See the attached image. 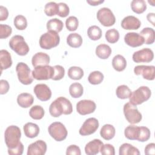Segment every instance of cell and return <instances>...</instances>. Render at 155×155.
<instances>
[{
  "label": "cell",
  "instance_id": "6da1fadb",
  "mask_svg": "<svg viewBox=\"0 0 155 155\" xmlns=\"http://www.w3.org/2000/svg\"><path fill=\"white\" fill-rule=\"evenodd\" d=\"M49 112L50 115L54 117H59L62 114H70L73 112V106L68 99L60 96L51 103Z\"/></svg>",
  "mask_w": 155,
  "mask_h": 155
},
{
  "label": "cell",
  "instance_id": "7a4b0ae2",
  "mask_svg": "<svg viewBox=\"0 0 155 155\" xmlns=\"http://www.w3.org/2000/svg\"><path fill=\"white\" fill-rule=\"evenodd\" d=\"M21 131L18 126H8L4 133L5 142L8 149L16 148L21 142Z\"/></svg>",
  "mask_w": 155,
  "mask_h": 155
},
{
  "label": "cell",
  "instance_id": "3957f363",
  "mask_svg": "<svg viewBox=\"0 0 155 155\" xmlns=\"http://www.w3.org/2000/svg\"><path fill=\"white\" fill-rule=\"evenodd\" d=\"M9 47L19 56L26 55L29 50V47L21 35H15L9 41Z\"/></svg>",
  "mask_w": 155,
  "mask_h": 155
},
{
  "label": "cell",
  "instance_id": "277c9868",
  "mask_svg": "<svg viewBox=\"0 0 155 155\" xmlns=\"http://www.w3.org/2000/svg\"><path fill=\"white\" fill-rule=\"evenodd\" d=\"M151 95V90L147 86H141L131 93L129 102L134 105H140L148 101Z\"/></svg>",
  "mask_w": 155,
  "mask_h": 155
},
{
  "label": "cell",
  "instance_id": "5b68a950",
  "mask_svg": "<svg viewBox=\"0 0 155 155\" xmlns=\"http://www.w3.org/2000/svg\"><path fill=\"white\" fill-rule=\"evenodd\" d=\"M60 42V37L58 33L48 31L42 34L39 39L40 47L45 50H49L58 46Z\"/></svg>",
  "mask_w": 155,
  "mask_h": 155
},
{
  "label": "cell",
  "instance_id": "8992f818",
  "mask_svg": "<svg viewBox=\"0 0 155 155\" xmlns=\"http://www.w3.org/2000/svg\"><path fill=\"white\" fill-rule=\"evenodd\" d=\"M48 131L51 137L58 142L65 140L68 134L66 127L60 122L51 123L48 128Z\"/></svg>",
  "mask_w": 155,
  "mask_h": 155
},
{
  "label": "cell",
  "instance_id": "52a82bcc",
  "mask_svg": "<svg viewBox=\"0 0 155 155\" xmlns=\"http://www.w3.org/2000/svg\"><path fill=\"white\" fill-rule=\"evenodd\" d=\"M123 111L125 119L130 124H136L141 121L142 118V114L139 112L136 105L127 102L124 104Z\"/></svg>",
  "mask_w": 155,
  "mask_h": 155
},
{
  "label": "cell",
  "instance_id": "ba28073f",
  "mask_svg": "<svg viewBox=\"0 0 155 155\" xmlns=\"http://www.w3.org/2000/svg\"><path fill=\"white\" fill-rule=\"evenodd\" d=\"M16 71L19 82L24 85H29L33 82V77L28 66L24 62H19L16 66Z\"/></svg>",
  "mask_w": 155,
  "mask_h": 155
},
{
  "label": "cell",
  "instance_id": "9c48e42d",
  "mask_svg": "<svg viewBox=\"0 0 155 155\" xmlns=\"http://www.w3.org/2000/svg\"><path fill=\"white\" fill-rule=\"evenodd\" d=\"M97 19L105 27L112 26L116 22V18L113 12L107 7L101 8L97 11Z\"/></svg>",
  "mask_w": 155,
  "mask_h": 155
},
{
  "label": "cell",
  "instance_id": "30bf717a",
  "mask_svg": "<svg viewBox=\"0 0 155 155\" xmlns=\"http://www.w3.org/2000/svg\"><path fill=\"white\" fill-rule=\"evenodd\" d=\"M32 76L36 80H48L51 79L54 74L53 67L50 65H41L34 68Z\"/></svg>",
  "mask_w": 155,
  "mask_h": 155
},
{
  "label": "cell",
  "instance_id": "8fae6325",
  "mask_svg": "<svg viewBox=\"0 0 155 155\" xmlns=\"http://www.w3.org/2000/svg\"><path fill=\"white\" fill-rule=\"evenodd\" d=\"M99 121L95 117L86 119L80 128L79 133L82 136H88L93 134L99 128Z\"/></svg>",
  "mask_w": 155,
  "mask_h": 155
},
{
  "label": "cell",
  "instance_id": "7c38bea8",
  "mask_svg": "<svg viewBox=\"0 0 155 155\" xmlns=\"http://www.w3.org/2000/svg\"><path fill=\"white\" fill-rule=\"evenodd\" d=\"M134 62L136 63L150 62L154 58V53L151 49L144 48L137 51H135L132 56Z\"/></svg>",
  "mask_w": 155,
  "mask_h": 155
},
{
  "label": "cell",
  "instance_id": "4fadbf2b",
  "mask_svg": "<svg viewBox=\"0 0 155 155\" xmlns=\"http://www.w3.org/2000/svg\"><path fill=\"white\" fill-rule=\"evenodd\" d=\"M136 75H142L143 79L153 81L155 78V67L154 65H137L134 68Z\"/></svg>",
  "mask_w": 155,
  "mask_h": 155
},
{
  "label": "cell",
  "instance_id": "5bb4252c",
  "mask_svg": "<svg viewBox=\"0 0 155 155\" xmlns=\"http://www.w3.org/2000/svg\"><path fill=\"white\" fill-rule=\"evenodd\" d=\"M96 108L95 102L91 100L84 99L76 104V111L81 115L89 114L93 113Z\"/></svg>",
  "mask_w": 155,
  "mask_h": 155
},
{
  "label": "cell",
  "instance_id": "9a60e30c",
  "mask_svg": "<svg viewBox=\"0 0 155 155\" xmlns=\"http://www.w3.org/2000/svg\"><path fill=\"white\" fill-rule=\"evenodd\" d=\"M33 91L37 98L41 101H48L51 97V91L48 86L45 84H36Z\"/></svg>",
  "mask_w": 155,
  "mask_h": 155
},
{
  "label": "cell",
  "instance_id": "2e32d148",
  "mask_svg": "<svg viewBox=\"0 0 155 155\" xmlns=\"http://www.w3.org/2000/svg\"><path fill=\"white\" fill-rule=\"evenodd\" d=\"M47 151V143L42 140H38L30 144L27 148V155H44Z\"/></svg>",
  "mask_w": 155,
  "mask_h": 155
},
{
  "label": "cell",
  "instance_id": "e0dca14e",
  "mask_svg": "<svg viewBox=\"0 0 155 155\" xmlns=\"http://www.w3.org/2000/svg\"><path fill=\"white\" fill-rule=\"evenodd\" d=\"M125 42L131 47L141 46L145 42L143 38L139 33L135 32H128L124 36Z\"/></svg>",
  "mask_w": 155,
  "mask_h": 155
},
{
  "label": "cell",
  "instance_id": "ac0fdd59",
  "mask_svg": "<svg viewBox=\"0 0 155 155\" xmlns=\"http://www.w3.org/2000/svg\"><path fill=\"white\" fill-rule=\"evenodd\" d=\"M140 25V21L132 15L125 17L121 21V27L125 30H137Z\"/></svg>",
  "mask_w": 155,
  "mask_h": 155
},
{
  "label": "cell",
  "instance_id": "d6986e66",
  "mask_svg": "<svg viewBox=\"0 0 155 155\" xmlns=\"http://www.w3.org/2000/svg\"><path fill=\"white\" fill-rule=\"evenodd\" d=\"M103 145V142L100 139H93L86 144L85 147V152L88 155L97 154L100 151Z\"/></svg>",
  "mask_w": 155,
  "mask_h": 155
},
{
  "label": "cell",
  "instance_id": "ffe728a7",
  "mask_svg": "<svg viewBox=\"0 0 155 155\" xmlns=\"http://www.w3.org/2000/svg\"><path fill=\"white\" fill-rule=\"evenodd\" d=\"M50 58L48 54L43 52H38L35 54L31 59L32 65L34 67L41 65H47L50 63Z\"/></svg>",
  "mask_w": 155,
  "mask_h": 155
},
{
  "label": "cell",
  "instance_id": "44dd1931",
  "mask_svg": "<svg viewBox=\"0 0 155 155\" xmlns=\"http://www.w3.org/2000/svg\"><path fill=\"white\" fill-rule=\"evenodd\" d=\"M34 102L33 96L28 93H22L17 97V103L22 108H28Z\"/></svg>",
  "mask_w": 155,
  "mask_h": 155
},
{
  "label": "cell",
  "instance_id": "7402d4cb",
  "mask_svg": "<svg viewBox=\"0 0 155 155\" xmlns=\"http://www.w3.org/2000/svg\"><path fill=\"white\" fill-rule=\"evenodd\" d=\"M24 132L26 137L28 138H34L38 136L39 133V126L32 122L26 123L23 127Z\"/></svg>",
  "mask_w": 155,
  "mask_h": 155
},
{
  "label": "cell",
  "instance_id": "603a6c76",
  "mask_svg": "<svg viewBox=\"0 0 155 155\" xmlns=\"http://www.w3.org/2000/svg\"><path fill=\"white\" fill-rule=\"evenodd\" d=\"M0 63L1 71L10 68L12 65V60L10 53L6 50H1L0 51Z\"/></svg>",
  "mask_w": 155,
  "mask_h": 155
},
{
  "label": "cell",
  "instance_id": "cb8c5ba5",
  "mask_svg": "<svg viewBox=\"0 0 155 155\" xmlns=\"http://www.w3.org/2000/svg\"><path fill=\"white\" fill-rule=\"evenodd\" d=\"M116 133V130L113 125L111 124L104 125L100 131L101 136L105 140H109L113 139Z\"/></svg>",
  "mask_w": 155,
  "mask_h": 155
},
{
  "label": "cell",
  "instance_id": "d4e9b609",
  "mask_svg": "<svg viewBox=\"0 0 155 155\" xmlns=\"http://www.w3.org/2000/svg\"><path fill=\"white\" fill-rule=\"evenodd\" d=\"M112 66L117 71L124 70L127 67V61L121 54H117L114 56L112 60Z\"/></svg>",
  "mask_w": 155,
  "mask_h": 155
},
{
  "label": "cell",
  "instance_id": "484cf974",
  "mask_svg": "<svg viewBox=\"0 0 155 155\" xmlns=\"http://www.w3.org/2000/svg\"><path fill=\"white\" fill-rule=\"evenodd\" d=\"M111 48L107 44H99L96 48V54L98 58L102 59H106L109 58L111 53Z\"/></svg>",
  "mask_w": 155,
  "mask_h": 155
},
{
  "label": "cell",
  "instance_id": "4316f807",
  "mask_svg": "<svg viewBox=\"0 0 155 155\" xmlns=\"http://www.w3.org/2000/svg\"><path fill=\"white\" fill-rule=\"evenodd\" d=\"M119 155H139V150L128 143H124L121 145L119 150Z\"/></svg>",
  "mask_w": 155,
  "mask_h": 155
},
{
  "label": "cell",
  "instance_id": "83f0119b",
  "mask_svg": "<svg viewBox=\"0 0 155 155\" xmlns=\"http://www.w3.org/2000/svg\"><path fill=\"white\" fill-rule=\"evenodd\" d=\"M140 132V127L130 125L127 126L124 130V134L129 140H137Z\"/></svg>",
  "mask_w": 155,
  "mask_h": 155
},
{
  "label": "cell",
  "instance_id": "f1b7e54d",
  "mask_svg": "<svg viewBox=\"0 0 155 155\" xmlns=\"http://www.w3.org/2000/svg\"><path fill=\"white\" fill-rule=\"evenodd\" d=\"M140 35L143 38L145 41L144 43L146 44L149 45L154 43L155 39V31L153 28L145 27L140 31Z\"/></svg>",
  "mask_w": 155,
  "mask_h": 155
},
{
  "label": "cell",
  "instance_id": "f546056e",
  "mask_svg": "<svg viewBox=\"0 0 155 155\" xmlns=\"http://www.w3.org/2000/svg\"><path fill=\"white\" fill-rule=\"evenodd\" d=\"M64 27L62 21L58 18H53L47 22V29L48 31H53L59 33L62 31Z\"/></svg>",
  "mask_w": 155,
  "mask_h": 155
},
{
  "label": "cell",
  "instance_id": "4dcf8cb0",
  "mask_svg": "<svg viewBox=\"0 0 155 155\" xmlns=\"http://www.w3.org/2000/svg\"><path fill=\"white\" fill-rule=\"evenodd\" d=\"M67 43L71 47L78 48L82 44V38L79 34L72 33L69 34L67 37Z\"/></svg>",
  "mask_w": 155,
  "mask_h": 155
},
{
  "label": "cell",
  "instance_id": "1f68e13d",
  "mask_svg": "<svg viewBox=\"0 0 155 155\" xmlns=\"http://www.w3.org/2000/svg\"><path fill=\"white\" fill-rule=\"evenodd\" d=\"M131 90L125 85H119L116 90V94L117 97L121 99H128L131 96Z\"/></svg>",
  "mask_w": 155,
  "mask_h": 155
},
{
  "label": "cell",
  "instance_id": "d6a6232c",
  "mask_svg": "<svg viewBox=\"0 0 155 155\" xmlns=\"http://www.w3.org/2000/svg\"><path fill=\"white\" fill-rule=\"evenodd\" d=\"M131 10L137 14L143 13L147 9V4L144 0H133L131 2Z\"/></svg>",
  "mask_w": 155,
  "mask_h": 155
},
{
  "label": "cell",
  "instance_id": "836d02e7",
  "mask_svg": "<svg viewBox=\"0 0 155 155\" xmlns=\"http://www.w3.org/2000/svg\"><path fill=\"white\" fill-rule=\"evenodd\" d=\"M69 93L71 97L78 98L83 94L84 88L80 83L74 82L70 85L69 87Z\"/></svg>",
  "mask_w": 155,
  "mask_h": 155
},
{
  "label": "cell",
  "instance_id": "e575fe53",
  "mask_svg": "<svg viewBox=\"0 0 155 155\" xmlns=\"http://www.w3.org/2000/svg\"><path fill=\"white\" fill-rule=\"evenodd\" d=\"M45 114V111L44 108L38 105H34L32 107L29 111L30 116L35 120H40L41 119Z\"/></svg>",
  "mask_w": 155,
  "mask_h": 155
},
{
  "label": "cell",
  "instance_id": "d590c367",
  "mask_svg": "<svg viewBox=\"0 0 155 155\" xmlns=\"http://www.w3.org/2000/svg\"><path fill=\"white\" fill-rule=\"evenodd\" d=\"M84 70L79 67L73 66L68 70V77L73 80H79L84 76Z\"/></svg>",
  "mask_w": 155,
  "mask_h": 155
},
{
  "label": "cell",
  "instance_id": "8d00e7d4",
  "mask_svg": "<svg viewBox=\"0 0 155 155\" xmlns=\"http://www.w3.org/2000/svg\"><path fill=\"white\" fill-rule=\"evenodd\" d=\"M102 30L97 25H91L87 30V35L89 38L93 41H97L102 37Z\"/></svg>",
  "mask_w": 155,
  "mask_h": 155
},
{
  "label": "cell",
  "instance_id": "74e56055",
  "mask_svg": "<svg viewBox=\"0 0 155 155\" xmlns=\"http://www.w3.org/2000/svg\"><path fill=\"white\" fill-rule=\"evenodd\" d=\"M104 74L99 71H94L90 73L88 77V82L93 85L101 84L104 80Z\"/></svg>",
  "mask_w": 155,
  "mask_h": 155
},
{
  "label": "cell",
  "instance_id": "f35d334b",
  "mask_svg": "<svg viewBox=\"0 0 155 155\" xmlns=\"http://www.w3.org/2000/svg\"><path fill=\"white\" fill-rule=\"evenodd\" d=\"M59 10L58 4L55 2H48L44 7V12L48 16H53L58 15Z\"/></svg>",
  "mask_w": 155,
  "mask_h": 155
},
{
  "label": "cell",
  "instance_id": "ab89813d",
  "mask_svg": "<svg viewBox=\"0 0 155 155\" xmlns=\"http://www.w3.org/2000/svg\"><path fill=\"white\" fill-rule=\"evenodd\" d=\"M15 27L19 30H25L27 27V21L26 18L21 15L15 16L13 21Z\"/></svg>",
  "mask_w": 155,
  "mask_h": 155
},
{
  "label": "cell",
  "instance_id": "60d3db41",
  "mask_svg": "<svg viewBox=\"0 0 155 155\" xmlns=\"http://www.w3.org/2000/svg\"><path fill=\"white\" fill-rule=\"evenodd\" d=\"M105 36L106 40L108 42L114 44L118 41L119 39V33L116 29L111 28L106 31Z\"/></svg>",
  "mask_w": 155,
  "mask_h": 155
},
{
  "label": "cell",
  "instance_id": "b9f144b4",
  "mask_svg": "<svg viewBox=\"0 0 155 155\" xmlns=\"http://www.w3.org/2000/svg\"><path fill=\"white\" fill-rule=\"evenodd\" d=\"M66 28L70 31L76 30L79 25V21L76 16H70L65 21Z\"/></svg>",
  "mask_w": 155,
  "mask_h": 155
},
{
  "label": "cell",
  "instance_id": "7bdbcfd3",
  "mask_svg": "<svg viewBox=\"0 0 155 155\" xmlns=\"http://www.w3.org/2000/svg\"><path fill=\"white\" fill-rule=\"evenodd\" d=\"M54 74L51 78L54 81H59L62 79L65 75V69L60 65H56L53 66Z\"/></svg>",
  "mask_w": 155,
  "mask_h": 155
},
{
  "label": "cell",
  "instance_id": "ee69618b",
  "mask_svg": "<svg viewBox=\"0 0 155 155\" xmlns=\"http://www.w3.org/2000/svg\"><path fill=\"white\" fill-rule=\"evenodd\" d=\"M151 133L148 128L146 127H140V132L137 140L139 142H146L150 137Z\"/></svg>",
  "mask_w": 155,
  "mask_h": 155
},
{
  "label": "cell",
  "instance_id": "f6af8a7d",
  "mask_svg": "<svg viewBox=\"0 0 155 155\" xmlns=\"http://www.w3.org/2000/svg\"><path fill=\"white\" fill-rule=\"evenodd\" d=\"M12 33V27L7 24H0V38L5 39L10 36Z\"/></svg>",
  "mask_w": 155,
  "mask_h": 155
},
{
  "label": "cell",
  "instance_id": "bcb514c9",
  "mask_svg": "<svg viewBox=\"0 0 155 155\" xmlns=\"http://www.w3.org/2000/svg\"><path fill=\"white\" fill-rule=\"evenodd\" d=\"M58 6L59 10L58 15L62 18H65L70 13V8L68 5H67L64 2H59L58 3Z\"/></svg>",
  "mask_w": 155,
  "mask_h": 155
},
{
  "label": "cell",
  "instance_id": "7dc6e473",
  "mask_svg": "<svg viewBox=\"0 0 155 155\" xmlns=\"http://www.w3.org/2000/svg\"><path fill=\"white\" fill-rule=\"evenodd\" d=\"M100 152L102 155H114L115 149L112 145L110 143H106L102 146L100 150Z\"/></svg>",
  "mask_w": 155,
  "mask_h": 155
},
{
  "label": "cell",
  "instance_id": "c3c4849f",
  "mask_svg": "<svg viewBox=\"0 0 155 155\" xmlns=\"http://www.w3.org/2000/svg\"><path fill=\"white\" fill-rule=\"evenodd\" d=\"M66 154H75V155H81V151L80 148L76 145H71L68 146L66 150Z\"/></svg>",
  "mask_w": 155,
  "mask_h": 155
},
{
  "label": "cell",
  "instance_id": "681fc988",
  "mask_svg": "<svg viewBox=\"0 0 155 155\" xmlns=\"http://www.w3.org/2000/svg\"><path fill=\"white\" fill-rule=\"evenodd\" d=\"M24 151V145L21 142L15 148L8 149V153L10 155H21Z\"/></svg>",
  "mask_w": 155,
  "mask_h": 155
},
{
  "label": "cell",
  "instance_id": "f907efd6",
  "mask_svg": "<svg viewBox=\"0 0 155 155\" xmlns=\"http://www.w3.org/2000/svg\"><path fill=\"white\" fill-rule=\"evenodd\" d=\"M10 88V85L7 81L5 79H1L0 81V94H6Z\"/></svg>",
  "mask_w": 155,
  "mask_h": 155
},
{
  "label": "cell",
  "instance_id": "816d5d0a",
  "mask_svg": "<svg viewBox=\"0 0 155 155\" xmlns=\"http://www.w3.org/2000/svg\"><path fill=\"white\" fill-rule=\"evenodd\" d=\"M144 153L145 154H155V143H150L145 147Z\"/></svg>",
  "mask_w": 155,
  "mask_h": 155
},
{
  "label": "cell",
  "instance_id": "f5cc1de1",
  "mask_svg": "<svg viewBox=\"0 0 155 155\" xmlns=\"http://www.w3.org/2000/svg\"><path fill=\"white\" fill-rule=\"evenodd\" d=\"M8 16V11L5 7L0 5V21H5Z\"/></svg>",
  "mask_w": 155,
  "mask_h": 155
},
{
  "label": "cell",
  "instance_id": "db71d44e",
  "mask_svg": "<svg viewBox=\"0 0 155 155\" xmlns=\"http://www.w3.org/2000/svg\"><path fill=\"white\" fill-rule=\"evenodd\" d=\"M147 20L153 25L155 26L154 20H155V14L154 13H149L147 15Z\"/></svg>",
  "mask_w": 155,
  "mask_h": 155
},
{
  "label": "cell",
  "instance_id": "11a10c76",
  "mask_svg": "<svg viewBox=\"0 0 155 155\" xmlns=\"http://www.w3.org/2000/svg\"><path fill=\"white\" fill-rule=\"evenodd\" d=\"M104 2V1H101V0H97V1H93V0H87V2L90 5H93V6H96V5H98L100 4H102Z\"/></svg>",
  "mask_w": 155,
  "mask_h": 155
},
{
  "label": "cell",
  "instance_id": "9f6ffc18",
  "mask_svg": "<svg viewBox=\"0 0 155 155\" xmlns=\"http://www.w3.org/2000/svg\"><path fill=\"white\" fill-rule=\"evenodd\" d=\"M148 3L151 4V5H152V6H154V5H154V1H148Z\"/></svg>",
  "mask_w": 155,
  "mask_h": 155
}]
</instances>
